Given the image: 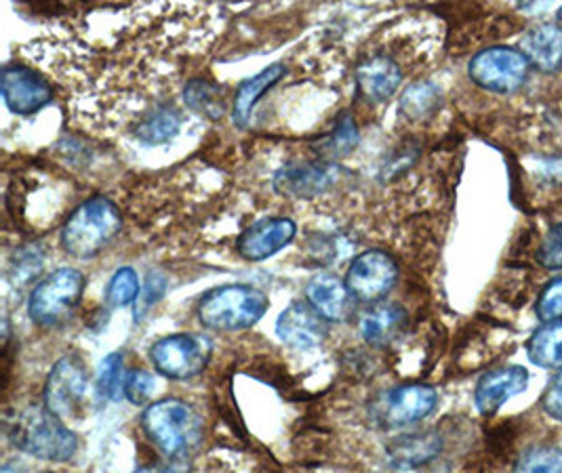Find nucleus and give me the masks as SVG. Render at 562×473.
<instances>
[{
    "mask_svg": "<svg viewBox=\"0 0 562 473\" xmlns=\"http://www.w3.org/2000/svg\"><path fill=\"white\" fill-rule=\"evenodd\" d=\"M181 128V116L176 108H156L139 125L135 137L146 146H162L173 139Z\"/></svg>",
    "mask_w": 562,
    "mask_h": 473,
    "instance_id": "23",
    "label": "nucleus"
},
{
    "mask_svg": "<svg viewBox=\"0 0 562 473\" xmlns=\"http://www.w3.org/2000/svg\"><path fill=\"white\" fill-rule=\"evenodd\" d=\"M529 385V373L522 367H504L485 373L474 392V402L481 415H495L508 399L522 394Z\"/></svg>",
    "mask_w": 562,
    "mask_h": 473,
    "instance_id": "15",
    "label": "nucleus"
},
{
    "mask_svg": "<svg viewBox=\"0 0 562 473\" xmlns=\"http://www.w3.org/2000/svg\"><path fill=\"white\" fill-rule=\"evenodd\" d=\"M537 259L546 270H562V224L548 229L537 250Z\"/></svg>",
    "mask_w": 562,
    "mask_h": 473,
    "instance_id": "31",
    "label": "nucleus"
},
{
    "mask_svg": "<svg viewBox=\"0 0 562 473\" xmlns=\"http://www.w3.org/2000/svg\"><path fill=\"white\" fill-rule=\"evenodd\" d=\"M520 53L527 57L529 66H533L543 75H557L562 70V25H533L522 43Z\"/></svg>",
    "mask_w": 562,
    "mask_h": 473,
    "instance_id": "17",
    "label": "nucleus"
},
{
    "mask_svg": "<svg viewBox=\"0 0 562 473\" xmlns=\"http://www.w3.org/2000/svg\"><path fill=\"white\" fill-rule=\"evenodd\" d=\"M277 335L291 348H316L327 337V320L310 303H293L279 316Z\"/></svg>",
    "mask_w": 562,
    "mask_h": 473,
    "instance_id": "13",
    "label": "nucleus"
},
{
    "mask_svg": "<svg viewBox=\"0 0 562 473\" xmlns=\"http://www.w3.org/2000/svg\"><path fill=\"white\" fill-rule=\"evenodd\" d=\"M529 61L518 49L488 47L476 53L468 64L470 80L491 93H514L529 76Z\"/></svg>",
    "mask_w": 562,
    "mask_h": 473,
    "instance_id": "6",
    "label": "nucleus"
},
{
    "mask_svg": "<svg viewBox=\"0 0 562 473\" xmlns=\"http://www.w3.org/2000/svg\"><path fill=\"white\" fill-rule=\"evenodd\" d=\"M45 473H52V472H45Z\"/></svg>",
    "mask_w": 562,
    "mask_h": 473,
    "instance_id": "36",
    "label": "nucleus"
},
{
    "mask_svg": "<svg viewBox=\"0 0 562 473\" xmlns=\"http://www.w3.org/2000/svg\"><path fill=\"white\" fill-rule=\"evenodd\" d=\"M358 128L352 119L344 116L339 121V125L335 126L331 135H327L325 142H321V150L325 151L327 158H339V156H348L350 151L357 148Z\"/></svg>",
    "mask_w": 562,
    "mask_h": 473,
    "instance_id": "28",
    "label": "nucleus"
},
{
    "mask_svg": "<svg viewBox=\"0 0 562 473\" xmlns=\"http://www.w3.org/2000/svg\"><path fill=\"white\" fill-rule=\"evenodd\" d=\"M536 312L541 323L562 320V278H554L546 284L537 300Z\"/></svg>",
    "mask_w": 562,
    "mask_h": 473,
    "instance_id": "30",
    "label": "nucleus"
},
{
    "mask_svg": "<svg viewBox=\"0 0 562 473\" xmlns=\"http://www.w3.org/2000/svg\"><path fill=\"white\" fill-rule=\"evenodd\" d=\"M211 358V346L196 335H171L150 348L154 369L169 379L186 381L203 373Z\"/></svg>",
    "mask_w": 562,
    "mask_h": 473,
    "instance_id": "8",
    "label": "nucleus"
},
{
    "mask_svg": "<svg viewBox=\"0 0 562 473\" xmlns=\"http://www.w3.org/2000/svg\"><path fill=\"white\" fill-rule=\"evenodd\" d=\"M438 100H440V93L435 85L419 82L405 91V95L401 100V110L411 121H419L435 112Z\"/></svg>",
    "mask_w": 562,
    "mask_h": 473,
    "instance_id": "25",
    "label": "nucleus"
},
{
    "mask_svg": "<svg viewBox=\"0 0 562 473\" xmlns=\"http://www.w3.org/2000/svg\"><path fill=\"white\" fill-rule=\"evenodd\" d=\"M183 98L192 110H196L199 114H203L211 121H217L226 114L224 95L220 93V89L215 85H209L205 80L188 82V87L183 89Z\"/></svg>",
    "mask_w": 562,
    "mask_h": 473,
    "instance_id": "24",
    "label": "nucleus"
},
{
    "mask_svg": "<svg viewBox=\"0 0 562 473\" xmlns=\"http://www.w3.org/2000/svg\"><path fill=\"white\" fill-rule=\"evenodd\" d=\"M527 356L539 369L562 371V320L541 324L527 341Z\"/></svg>",
    "mask_w": 562,
    "mask_h": 473,
    "instance_id": "22",
    "label": "nucleus"
},
{
    "mask_svg": "<svg viewBox=\"0 0 562 473\" xmlns=\"http://www.w3.org/2000/svg\"><path fill=\"white\" fill-rule=\"evenodd\" d=\"M514 473H562V450L533 447L518 459Z\"/></svg>",
    "mask_w": 562,
    "mask_h": 473,
    "instance_id": "26",
    "label": "nucleus"
},
{
    "mask_svg": "<svg viewBox=\"0 0 562 473\" xmlns=\"http://www.w3.org/2000/svg\"><path fill=\"white\" fill-rule=\"evenodd\" d=\"M0 473H20V472H15V470H13V468H9V465H4V468H2V472Z\"/></svg>",
    "mask_w": 562,
    "mask_h": 473,
    "instance_id": "35",
    "label": "nucleus"
},
{
    "mask_svg": "<svg viewBox=\"0 0 562 473\" xmlns=\"http://www.w3.org/2000/svg\"><path fill=\"white\" fill-rule=\"evenodd\" d=\"M123 229L114 202L103 196L85 200L61 229V247L77 259H93L108 249Z\"/></svg>",
    "mask_w": 562,
    "mask_h": 473,
    "instance_id": "2",
    "label": "nucleus"
},
{
    "mask_svg": "<svg viewBox=\"0 0 562 473\" xmlns=\"http://www.w3.org/2000/svg\"><path fill=\"white\" fill-rule=\"evenodd\" d=\"M142 425L146 436L167 457H186L199 447L203 438V421L199 413L181 399L154 402L146 408Z\"/></svg>",
    "mask_w": 562,
    "mask_h": 473,
    "instance_id": "4",
    "label": "nucleus"
},
{
    "mask_svg": "<svg viewBox=\"0 0 562 473\" xmlns=\"http://www.w3.org/2000/svg\"><path fill=\"white\" fill-rule=\"evenodd\" d=\"M295 232L297 227L286 217L261 219L240 234L236 249L249 261H263L277 255L286 245H291V240L295 238Z\"/></svg>",
    "mask_w": 562,
    "mask_h": 473,
    "instance_id": "14",
    "label": "nucleus"
},
{
    "mask_svg": "<svg viewBox=\"0 0 562 473\" xmlns=\"http://www.w3.org/2000/svg\"><path fill=\"white\" fill-rule=\"evenodd\" d=\"M284 76V66L282 64H272L259 75L240 82L234 103H232V119L234 125L245 128L251 121V114L256 110L257 101L261 100L279 80Z\"/></svg>",
    "mask_w": 562,
    "mask_h": 473,
    "instance_id": "21",
    "label": "nucleus"
},
{
    "mask_svg": "<svg viewBox=\"0 0 562 473\" xmlns=\"http://www.w3.org/2000/svg\"><path fill=\"white\" fill-rule=\"evenodd\" d=\"M123 383V356L110 353L102 364L98 374V396L103 399L119 398Z\"/></svg>",
    "mask_w": 562,
    "mask_h": 473,
    "instance_id": "29",
    "label": "nucleus"
},
{
    "mask_svg": "<svg viewBox=\"0 0 562 473\" xmlns=\"http://www.w3.org/2000/svg\"><path fill=\"white\" fill-rule=\"evenodd\" d=\"M398 266L384 250H364L350 263L346 284L360 301H380L396 286Z\"/></svg>",
    "mask_w": 562,
    "mask_h": 473,
    "instance_id": "9",
    "label": "nucleus"
},
{
    "mask_svg": "<svg viewBox=\"0 0 562 473\" xmlns=\"http://www.w3.org/2000/svg\"><path fill=\"white\" fill-rule=\"evenodd\" d=\"M407 314L396 303H384L369 309L360 320V333L362 339L373 348H385L390 346L405 328Z\"/></svg>",
    "mask_w": 562,
    "mask_h": 473,
    "instance_id": "20",
    "label": "nucleus"
},
{
    "mask_svg": "<svg viewBox=\"0 0 562 473\" xmlns=\"http://www.w3.org/2000/svg\"><path fill=\"white\" fill-rule=\"evenodd\" d=\"M307 303L327 320V323H346L355 314L357 297L350 293L346 280L335 274L312 275L306 286Z\"/></svg>",
    "mask_w": 562,
    "mask_h": 473,
    "instance_id": "12",
    "label": "nucleus"
},
{
    "mask_svg": "<svg viewBox=\"0 0 562 473\" xmlns=\"http://www.w3.org/2000/svg\"><path fill=\"white\" fill-rule=\"evenodd\" d=\"M436 396L430 385H403L392 390L384 402V419L394 427L424 421L435 413Z\"/></svg>",
    "mask_w": 562,
    "mask_h": 473,
    "instance_id": "16",
    "label": "nucleus"
},
{
    "mask_svg": "<svg viewBox=\"0 0 562 473\" xmlns=\"http://www.w3.org/2000/svg\"><path fill=\"white\" fill-rule=\"evenodd\" d=\"M0 91L7 108L18 116L36 114L53 98L49 82L24 66H7L2 70Z\"/></svg>",
    "mask_w": 562,
    "mask_h": 473,
    "instance_id": "10",
    "label": "nucleus"
},
{
    "mask_svg": "<svg viewBox=\"0 0 562 473\" xmlns=\"http://www.w3.org/2000/svg\"><path fill=\"white\" fill-rule=\"evenodd\" d=\"M401 82H403V70L387 55H373L358 66V91L367 100L384 103L398 91Z\"/></svg>",
    "mask_w": 562,
    "mask_h": 473,
    "instance_id": "18",
    "label": "nucleus"
},
{
    "mask_svg": "<svg viewBox=\"0 0 562 473\" xmlns=\"http://www.w3.org/2000/svg\"><path fill=\"white\" fill-rule=\"evenodd\" d=\"M139 297V278L135 270L121 268L108 282L105 289V303L110 307H127L133 301Z\"/></svg>",
    "mask_w": 562,
    "mask_h": 473,
    "instance_id": "27",
    "label": "nucleus"
},
{
    "mask_svg": "<svg viewBox=\"0 0 562 473\" xmlns=\"http://www.w3.org/2000/svg\"><path fill=\"white\" fill-rule=\"evenodd\" d=\"M268 305V295L256 286L226 284L203 295L199 301V318L211 330L236 333L259 323Z\"/></svg>",
    "mask_w": 562,
    "mask_h": 473,
    "instance_id": "3",
    "label": "nucleus"
},
{
    "mask_svg": "<svg viewBox=\"0 0 562 473\" xmlns=\"http://www.w3.org/2000/svg\"><path fill=\"white\" fill-rule=\"evenodd\" d=\"M135 473H169L162 468H156V465H146V468H139Z\"/></svg>",
    "mask_w": 562,
    "mask_h": 473,
    "instance_id": "34",
    "label": "nucleus"
},
{
    "mask_svg": "<svg viewBox=\"0 0 562 473\" xmlns=\"http://www.w3.org/2000/svg\"><path fill=\"white\" fill-rule=\"evenodd\" d=\"M154 376L146 371H133L125 379V385H123V392H125V398L135 404V406H146L154 394Z\"/></svg>",
    "mask_w": 562,
    "mask_h": 473,
    "instance_id": "32",
    "label": "nucleus"
},
{
    "mask_svg": "<svg viewBox=\"0 0 562 473\" xmlns=\"http://www.w3.org/2000/svg\"><path fill=\"white\" fill-rule=\"evenodd\" d=\"M89 373L77 356H64L53 367L45 385V406L59 419L80 415L89 398Z\"/></svg>",
    "mask_w": 562,
    "mask_h": 473,
    "instance_id": "7",
    "label": "nucleus"
},
{
    "mask_svg": "<svg viewBox=\"0 0 562 473\" xmlns=\"http://www.w3.org/2000/svg\"><path fill=\"white\" fill-rule=\"evenodd\" d=\"M339 179V169L327 160L295 162L281 169L274 177L277 190L293 199H314L333 188Z\"/></svg>",
    "mask_w": 562,
    "mask_h": 473,
    "instance_id": "11",
    "label": "nucleus"
},
{
    "mask_svg": "<svg viewBox=\"0 0 562 473\" xmlns=\"http://www.w3.org/2000/svg\"><path fill=\"white\" fill-rule=\"evenodd\" d=\"M11 444L45 461H68L78 449L77 436L47 406H27L7 419Z\"/></svg>",
    "mask_w": 562,
    "mask_h": 473,
    "instance_id": "1",
    "label": "nucleus"
},
{
    "mask_svg": "<svg viewBox=\"0 0 562 473\" xmlns=\"http://www.w3.org/2000/svg\"><path fill=\"white\" fill-rule=\"evenodd\" d=\"M82 293L85 275L72 268H61L36 284L27 301V314L38 326L66 323L77 312Z\"/></svg>",
    "mask_w": 562,
    "mask_h": 473,
    "instance_id": "5",
    "label": "nucleus"
},
{
    "mask_svg": "<svg viewBox=\"0 0 562 473\" xmlns=\"http://www.w3.org/2000/svg\"><path fill=\"white\" fill-rule=\"evenodd\" d=\"M442 449V440L436 431H417L394 438L385 454L387 461L398 470H415L430 463Z\"/></svg>",
    "mask_w": 562,
    "mask_h": 473,
    "instance_id": "19",
    "label": "nucleus"
},
{
    "mask_svg": "<svg viewBox=\"0 0 562 473\" xmlns=\"http://www.w3.org/2000/svg\"><path fill=\"white\" fill-rule=\"evenodd\" d=\"M541 408L552 419L562 421V371L550 379V383L541 396Z\"/></svg>",
    "mask_w": 562,
    "mask_h": 473,
    "instance_id": "33",
    "label": "nucleus"
}]
</instances>
